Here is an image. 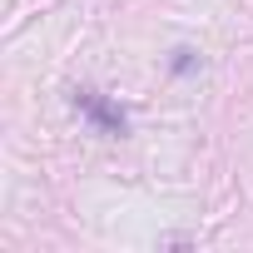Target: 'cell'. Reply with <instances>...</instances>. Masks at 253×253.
<instances>
[{"instance_id": "1", "label": "cell", "mask_w": 253, "mask_h": 253, "mask_svg": "<svg viewBox=\"0 0 253 253\" xmlns=\"http://www.w3.org/2000/svg\"><path fill=\"white\" fill-rule=\"evenodd\" d=\"M75 109L94 124L99 134H124L129 129V119H124V109L114 104V99H104L99 89H75Z\"/></svg>"}, {"instance_id": "2", "label": "cell", "mask_w": 253, "mask_h": 253, "mask_svg": "<svg viewBox=\"0 0 253 253\" xmlns=\"http://www.w3.org/2000/svg\"><path fill=\"white\" fill-rule=\"evenodd\" d=\"M194 70V50H174V75H189Z\"/></svg>"}]
</instances>
